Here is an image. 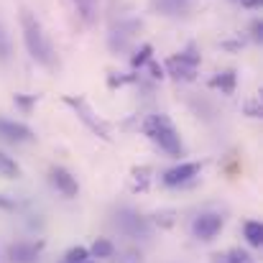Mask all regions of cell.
I'll return each mask as SVG.
<instances>
[{"instance_id": "2", "label": "cell", "mask_w": 263, "mask_h": 263, "mask_svg": "<svg viewBox=\"0 0 263 263\" xmlns=\"http://www.w3.org/2000/svg\"><path fill=\"white\" fill-rule=\"evenodd\" d=\"M143 133L161 148L166 151L169 156H184V143H181V136L174 128V123L166 118V115H148L146 123H143Z\"/></svg>"}, {"instance_id": "8", "label": "cell", "mask_w": 263, "mask_h": 263, "mask_svg": "<svg viewBox=\"0 0 263 263\" xmlns=\"http://www.w3.org/2000/svg\"><path fill=\"white\" fill-rule=\"evenodd\" d=\"M51 184L64 194V197H77V192H80V184H77V179L69 174L67 169H62V166H54L51 169Z\"/></svg>"}, {"instance_id": "12", "label": "cell", "mask_w": 263, "mask_h": 263, "mask_svg": "<svg viewBox=\"0 0 263 263\" xmlns=\"http://www.w3.org/2000/svg\"><path fill=\"white\" fill-rule=\"evenodd\" d=\"M210 85H212V87H220L225 95H233V92H235V72H233V69H228V72L217 74Z\"/></svg>"}, {"instance_id": "18", "label": "cell", "mask_w": 263, "mask_h": 263, "mask_svg": "<svg viewBox=\"0 0 263 263\" xmlns=\"http://www.w3.org/2000/svg\"><path fill=\"white\" fill-rule=\"evenodd\" d=\"M10 51H13V46H10V36H8L5 28L0 26V62H8Z\"/></svg>"}, {"instance_id": "22", "label": "cell", "mask_w": 263, "mask_h": 263, "mask_svg": "<svg viewBox=\"0 0 263 263\" xmlns=\"http://www.w3.org/2000/svg\"><path fill=\"white\" fill-rule=\"evenodd\" d=\"M246 110H248V115H251V118H258V115H261V105H258V102H251Z\"/></svg>"}, {"instance_id": "21", "label": "cell", "mask_w": 263, "mask_h": 263, "mask_svg": "<svg viewBox=\"0 0 263 263\" xmlns=\"http://www.w3.org/2000/svg\"><path fill=\"white\" fill-rule=\"evenodd\" d=\"M148 69H151V77H156V80H161V77H164V67H161V64H156V62H151V59H148Z\"/></svg>"}, {"instance_id": "25", "label": "cell", "mask_w": 263, "mask_h": 263, "mask_svg": "<svg viewBox=\"0 0 263 263\" xmlns=\"http://www.w3.org/2000/svg\"><path fill=\"white\" fill-rule=\"evenodd\" d=\"M212 263H230V261H228V256H215V261Z\"/></svg>"}, {"instance_id": "5", "label": "cell", "mask_w": 263, "mask_h": 263, "mask_svg": "<svg viewBox=\"0 0 263 263\" xmlns=\"http://www.w3.org/2000/svg\"><path fill=\"white\" fill-rule=\"evenodd\" d=\"M222 225H225V220H222L220 215H215V212H204V215L194 217V222H192V233H194L199 240H212V238H217V233L222 230Z\"/></svg>"}, {"instance_id": "19", "label": "cell", "mask_w": 263, "mask_h": 263, "mask_svg": "<svg viewBox=\"0 0 263 263\" xmlns=\"http://www.w3.org/2000/svg\"><path fill=\"white\" fill-rule=\"evenodd\" d=\"M36 100H39L36 95H15V97H13V102H15L23 112H28V110L36 105Z\"/></svg>"}, {"instance_id": "1", "label": "cell", "mask_w": 263, "mask_h": 263, "mask_svg": "<svg viewBox=\"0 0 263 263\" xmlns=\"http://www.w3.org/2000/svg\"><path fill=\"white\" fill-rule=\"evenodd\" d=\"M21 26H23V41H26V49H28L31 59L39 62L46 69H54L57 67V51H54V44L49 41L44 26L39 23V18L33 13L23 10L21 13Z\"/></svg>"}, {"instance_id": "7", "label": "cell", "mask_w": 263, "mask_h": 263, "mask_svg": "<svg viewBox=\"0 0 263 263\" xmlns=\"http://www.w3.org/2000/svg\"><path fill=\"white\" fill-rule=\"evenodd\" d=\"M199 169H202V164H179V166L169 169L166 174L161 176V181L166 186H179V184H186L189 179H194L199 174Z\"/></svg>"}, {"instance_id": "14", "label": "cell", "mask_w": 263, "mask_h": 263, "mask_svg": "<svg viewBox=\"0 0 263 263\" xmlns=\"http://www.w3.org/2000/svg\"><path fill=\"white\" fill-rule=\"evenodd\" d=\"M89 253H92L95 258H110V256L115 253V246H112V243H110L107 238H97V240L92 243Z\"/></svg>"}, {"instance_id": "15", "label": "cell", "mask_w": 263, "mask_h": 263, "mask_svg": "<svg viewBox=\"0 0 263 263\" xmlns=\"http://www.w3.org/2000/svg\"><path fill=\"white\" fill-rule=\"evenodd\" d=\"M151 54H154V46H151V44H143V46H141V49H138V51L130 57V64H133L136 69H141V67H143V64L151 59Z\"/></svg>"}, {"instance_id": "26", "label": "cell", "mask_w": 263, "mask_h": 263, "mask_svg": "<svg viewBox=\"0 0 263 263\" xmlns=\"http://www.w3.org/2000/svg\"><path fill=\"white\" fill-rule=\"evenodd\" d=\"M0 207H5V210H10V207H13V204H10V202H8V199H3V197H0Z\"/></svg>"}, {"instance_id": "9", "label": "cell", "mask_w": 263, "mask_h": 263, "mask_svg": "<svg viewBox=\"0 0 263 263\" xmlns=\"http://www.w3.org/2000/svg\"><path fill=\"white\" fill-rule=\"evenodd\" d=\"M41 248H44V243H15L8 248V256L13 263H33L39 258Z\"/></svg>"}, {"instance_id": "27", "label": "cell", "mask_w": 263, "mask_h": 263, "mask_svg": "<svg viewBox=\"0 0 263 263\" xmlns=\"http://www.w3.org/2000/svg\"><path fill=\"white\" fill-rule=\"evenodd\" d=\"M82 263H89V261H82Z\"/></svg>"}, {"instance_id": "23", "label": "cell", "mask_w": 263, "mask_h": 263, "mask_svg": "<svg viewBox=\"0 0 263 263\" xmlns=\"http://www.w3.org/2000/svg\"><path fill=\"white\" fill-rule=\"evenodd\" d=\"M253 39H256V41H261L263 39V23L261 21H256V23H253Z\"/></svg>"}, {"instance_id": "24", "label": "cell", "mask_w": 263, "mask_h": 263, "mask_svg": "<svg viewBox=\"0 0 263 263\" xmlns=\"http://www.w3.org/2000/svg\"><path fill=\"white\" fill-rule=\"evenodd\" d=\"M261 3L263 0H240V5H243V8H251V10H253V8H261Z\"/></svg>"}, {"instance_id": "4", "label": "cell", "mask_w": 263, "mask_h": 263, "mask_svg": "<svg viewBox=\"0 0 263 263\" xmlns=\"http://www.w3.org/2000/svg\"><path fill=\"white\" fill-rule=\"evenodd\" d=\"M64 105H69L74 112H77V118L87 125L89 130L97 136V138H102V141H110V130H107V125L92 112V107L87 105V100H82V97H72V95H67L64 97Z\"/></svg>"}, {"instance_id": "10", "label": "cell", "mask_w": 263, "mask_h": 263, "mask_svg": "<svg viewBox=\"0 0 263 263\" xmlns=\"http://www.w3.org/2000/svg\"><path fill=\"white\" fill-rule=\"evenodd\" d=\"M74 8L80 10V15L87 21V23H95L97 21V10H100V0H72Z\"/></svg>"}, {"instance_id": "20", "label": "cell", "mask_w": 263, "mask_h": 263, "mask_svg": "<svg viewBox=\"0 0 263 263\" xmlns=\"http://www.w3.org/2000/svg\"><path fill=\"white\" fill-rule=\"evenodd\" d=\"M225 256H228L230 263H251V256H248L246 251H240V248H233V251L225 253Z\"/></svg>"}, {"instance_id": "13", "label": "cell", "mask_w": 263, "mask_h": 263, "mask_svg": "<svg viewBox=\"0 0 263 263\" xmlns=\"http://www.w3.org/2000/svg\"><path fill=\"white\" fill-rule=\"evenodd\" d=\"M0 176L3 179H18L21 176V166L8 154H3V151H0Z\"/></svg>"}, {"instance_id": "17", "label": "cell", "mask_w": 263, "mask_h": 263, "mask_svg": "<svg viewBox=\"0 0 263 263\" xmlns=\"http://www.w3.org/2000/svg\"><path fill=\"white\" fill-rule=\"evenodd\" d=\"M89 258V251L87 248H82V246H77V248H69L67 251V256H64V263H82Z\"/></svg>"}, {"instance_id": "6", "label": "cell", "mask_w": 263, "mask_h": 263, "mask_svg": "<svg viewBox=\"0 0 263 263\" xmlns=\"http://www.w3.org/2000/svg\"><path fill=\"white\" fill-rule=\"evenodd\" d=\"M0 138H5V141H10V143H28V141H33L36 136H33V130H31L28 125L0 118Z\"/></svg>"}, {"instance_id": "11", "label": "cell", "mask_w": 263, "mask_h": 263, "mask_svg": "<svg viewBox=\"0 0 263 263\" xmlns=\"http://www.w3.org/2000/svg\"><path fill=\"white\" fill-rule=\"evenodd\" d=\"M246 240H248V246L261 248V243H263V225L258 222V220L246 222Z\"/></svg>"}, {"instance_id": "3", "label": "cell", "mask_w": 263, "mask_h": 263, "mask_svg": "<svg viewBox=\"0 0 263 263\" xmlns=\"http://www.w3.org/2000/svg\"><path fill=\"white\" fill-rule=\"evenodd\" d=\"M197 67H199V54L194 51V46H189L186 51L166 59V72L176 82H192L197 77Z\"/></svg>"}, {"instance_id": "16", "label": "cell", "mask_w": 263, "mask_h": 263, "mask_svg": "<svg viewBox=\"0 0 263 263\" xmlns=\"http://www.w3.org/2000/svg\"><path fill=\"white\" fill-rule=\"evenodd\" d=\"M148 174H151L148 166H136V169H133V189L143 192V189L148 186Z\"/></svg>"}]
</instances>
